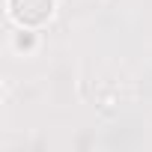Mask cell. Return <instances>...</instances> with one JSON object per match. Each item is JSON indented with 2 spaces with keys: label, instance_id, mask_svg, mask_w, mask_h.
Returning <instances> with one entry per match:
<instances>
[{
  "label": "cell",
  "instance_id": "obj_2",
  "mask_svg": "<svg viewBox=\"0 0 152 152\" xmlns=\"http://www.w3.org/2000/svg\"><path fill=\"white\" fill-rule=\"evenodd\" d=\"M33 42H36V39H33V33H18V39H15V45H18V48H24V51H27V48H33Z\"/></svg>",
  "mask_w": 152,
  "mask_h": 152
},
{
  "label": "cell",
  "instance_id": "obj_1",
  "mask_svg": "<svg viewBox=\"0 0 152 152\" xmlns=\"http://www.w3.org/2000/svg\"><path fill=\"white\" fill-rule=\"evenodd\" d=\"M9 12L21 27H39L54 15V0H9Z\"/></svg>",
  "mask_w": 152,
  "mask_h": 152
}]
</instances>
